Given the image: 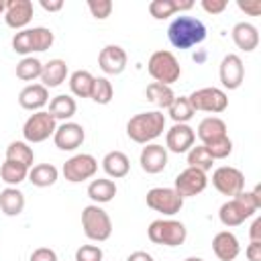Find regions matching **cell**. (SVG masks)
I'll list each match as a JSON object with an SVG mask.
<instances>
[{"label": "cell", "mask_w": 261, "mask_h": 261, "mask_svg": "<svg viewBox=\"0 0 261 261\" xmlns=\"http://www.w3.org/2000/svg\"><path fill=\"white\" fill-rule=\"evenodd\" d=\"M261 208V186L257 184L251 192H241L237 194L234 198L226 200L220 210H218V218L224 226L232 228V226H239L243 224L247 218L255 216L257 210Z\"/></svg>", "instance_id": "1"}, {"label": "cell", "mask_w": 261, "mask_h": 261, "mask_svg": "<svg viewBox=\"0 0 261 261\" xmlns=\"http://www.w3.org/2000/svg\"><path fill=\"white\" fill-rule=\"evenodd\" d=\"M206 33V24L200 18L188 14L175 16L167 27V39L175 49H192L204 43Z\"/></svg>", "instance_id": "2"}, {"label": "cell", "mask_w": 261, "mask_h": 261, "mask_svg": "<svg viewBox=\"0 0 261 261\" xmlns=\"http://www.w3.org/2000/svg\"><path fill=\"white\" fill-rule=\"evenodd\" d=\"M165 130V114L161 110L139 112L126 122V135L139 145H149Z\"/></svg>", "instance_id": "3"}, {"label": "cell", "mask_w": 261, "mask_h": 261, "mask_svg": "<svg viewBox=\"0 0 261 261\" xmlns=\"http://www.w3.org/2000/svg\"><path fill=\"white\" fill-rule=\"evenodd\" d=\"M55 41V35L51 29L47 27H33V29H22L18 33H14L12 37V49L14 53H20L24 57H29L31 53H41L51 49Z\"/></svg>", "instance_id": "4"}, {"label": "cell", "mask_w": 261, "mask_h": 261, "mask_svg": "<svg viewBox=\"0 0 261 261\" xmlns=\"http://www.w3.org/2000/svg\"><path fill=\"white\" fill-rule=\"evenodd\" d=\"M147 237L155 245L163 247H179L188 239V228L184 222L173 220V218H157L149 224Z\"/></svg>", "instance_id": "5"}, {"label": "cell", "mask_w": 261, "mask_h": 261, "mask_svg": "<svg viewBox=\"0 0 261 261\" xmlns=\"http://www.w3.org/2000/svg\"><path fill=\"white\" fill-rule=\"evenodd\" d=\"M147 71L149 75L157 82V84H163V86H171L179 80L181 75V65L177 61V57L167 51V49H159L155 51L149 61H147Z\"/></svg>", "instance_id": "6"}, {"label": "cell", "mask_w": 261, "mask_h": 261, "mask_svg": "<svg viewBox=\"0 0 261 261\" xmlns=\"http://www.w3.org/2000/svg\"><path fill=\"white\" fill-rule=\"evenodd\" d=\"M82 228L90 241L104 243L112 234V220L102 206L90 204L82 210Z\"/></svg>", "instance_id": "7"}, {"label": "cell", "mask_w": 261, "mask_h": 261, "mask_svg": "<svg viewBox=\"0 0 261 261\" xmlns=\"http://www.w3.org/2000/svg\"><path fill=\"white\" fill-rule=\"evenodd\" d=\"M194 112L200 110V112H210V114H220L228 108V96L224 90L220 88H214V86H206V88H200V90H194L190 96H188Z\"/></svg>", "instance_id": "8"}, {"label": "cell", "mask_w": 261, "mask_h": 261, "mask_svg": "<svg viewBox=\"0 0 261 261\" xmlns=\"http://www.w3.org/2000/svg\"><path fill=\"white\" fill-rule=\"evenodd\" d=\"M57 128V120L47 112V110H39L35 114H31L24 124H22V137L27 143H43L49 137H53Z\"/></svg>", "instance_id": "9"}, {"label": "cell", "mask_w": 261, "mask_h": 261, "mask_svg": "<svg viewBox=\"0 0 261 261\" xmlns=\"http://www.w3.org/2000/svg\"><path fill=\"white\" fill-rule=\"evenodd\" d=\"M147 206L163 216H173L184 208V198L173 188H151L147 192Z\"/></svg>", "instance_id": "10"}, {"label": "cell", "mask_w": 261, "mask_h": 261, "mask_svg": "<svg viewBox=\"0 0 261 261\" xmlns=\"http://www.w3.org/2000/svg\"><path fill=\"white\" fill-rule=\"evenodd\" d=\"M63 177L71 184H80V181H86L90 177L96 175L98 171V159L90 153H77L73 157H69L65 163H63Z\"/></svg>", "instance_id": "11"}, {"label": "cell", "mask_w": 261, "mask_h": 261, "mask_svg": "<svg viewBox=\"0 0 261 261\" xmlns=\"http://www.w3.org/2000/svg\"><path fill=\"white\" fill-rule=\"evenodd\" d=\"M212 186L222 196L234 198L237 194H241L245 190V175L241 169H237L232 165H222L212 171Z\"/></svg>", "instance_id": "12"}, {"label": "cell", "mask_w": 261, "mask_h": 261, "mask_svg": "<svg viewBox=\"0 0 261 261\" xmlns=\"http://www.w3.org/2000/svg\"><path fill=\"white\" fill-rule=\"evenodd\" d=\"M208 186V177L206 171H200L196 167H186L181 173H177L175 181H173V190L186 200V198H194L198 194H202Z\"/></svg>", "instance_id": "13"}, {"label": "cell", "mask_w": 261, "mask_h": 261, "mask_svg": "<svg viewBox=\"0 0 261 261\" xmlns=\"http://www.w3.org/2000/svg\"><path fill=\"white\" fill-rule=\"evenodd\" d=\"M218 77L224 90H237L241 88L243 80H245V65L243 59L237 53H228L222 57L220 67H218Z\"/></svg>", "instance_id": "14"}, {"label": "cell", "mask_w": 261, "mask_h": 261, "mask_svg": "<svg viewBox=\"0 0 261 261\" xmlns=\"http://www.w3.org/2000/svg\"><path fill=\"white\" fill-rule=\"evenodd\" d=\"M84 139H86L84 126L77 122H71V120L61 122L53 133V143L61 151H75L77 147H82Z\"/></svg>", "instance_id": "15"}, {"label": "cell", "mask_w": 261, "mask_h": 261, "mask_svg": "<svg viewBox=\"0 0 261 261\" xmlns=\"http://www.w3.org/2000/svg\"><path fill=\"white\" fill-rule=\"evenodd\" d=\"M196 143V130L190 124H173L165 133V149L171 153H188Z\"/></svg>", "instance_id": "16"}, {"label": "cell", "mask_w": 261, "mask_h": 261, "mask_svg": "<svg viewBox=\"0 0 261 261\" xmlns=\"http://www.w3.org/2000/svg\"><path fill=\"white\" fill-rule=\"evenodd\" d=\"M128 55L120 45H106L98 55V65L106 75H118L126 69Z\"/></svg>", "instance_id": "17"}, {"label": "cell", "mask_w": 261, "mask_h": 261, "mask_svg": "<svg viewBox=\"0 0 261 261\" xmlns=\"http://www.w3.org/2000/svg\"><path fill=\"white\" fill-rule=\"evenodd\" d=\"M33 18V2L31 0H8L4 8V20L10 29L22 31Z\"/></svg>", "instance_id": "18"}, {"label": "cell", "mask_w": 261, "mask_h": 261, "mask_svg": "<svg viewBox=\"0 0 261 261\" xmlns=\"http://www.w3.org/2000/svg\"><path fill=\"white\" fill-rule=\"evenodd\" d=\"M139 163L145 173H161L167 165V149L159 143H149L141 149Z\"/></svg>", "instance_id": "19"}, {"label": "cell", "mask_w": 261, "mask_h": 261, "mask_svg": "<svg viewBox=\"0 0 261 261\" xmlns=\"http://www.w3.org/2000/svg\"><path fill=\"white\" fill-rule=\"evenodd\" d=\"M18 104L24 110L39 112V110H43V106L49 104V90L43 84H29V86H24L20 90Z\"/></svg>", "instance_id": "20"}, {"label": "cell", "mask_w": 261, "mask_h": 261, "mask_svg": "<svg viewBox=\"0 0 261 261\" xmlns=\"http://www.w3.org/2000/svg\"><path fill=\"white\" fill-rule=\"evenodd\" d=\"M212 251L220 261H234L241 253L239 239L230 230H220L212 239Z\"/></svg>", "instance_id": "21"}, {"label": "cell", "mask_w": 261, "mask_h": 261, "mask_svg": "<svg viewBox=\"0 0 261 261\" xmlns=\"http://www.w3.org/2000/svg\"><path fill=\"white\" fill-rule=\"evenodd\" d=\"M230 35H232L234 45H237L241 51H245V53H251V51H255V49L259 47V31H257V27L251 24V22H245V20H243V22H237V24L232 27Z\"/></svg>", "instance_id": "22"}, {"label": "cell", "mask_w": 261, "mask_h": 261, "mask_svg": "<svg viewBox=\"0 0 261 261\" xmlns=\"http://www.w3.org/2000/svg\"><path fill=\"white\" fill-rule=\"evenodd\" d=\"M102 169L112 179L126 177L128 171H130V159L122 151H108L104 155V159H102Z\"/></svg>", "instance_id": "23"}, {"label": "cell", "mask_w": 261, "mask_h": 261, "mask_svg": "<svg viewBox=\"0 0 261 261\" xmlns=\"http://www.w3.org/2000/svg\"><path fill=\"white\" fill-rule=\"evenodd\" d=\"M196 135H198V139L202 141V145L214 143V141L226 137V122H224L220 116H206V118L200 120Z\"/></svg>", "instance_id": "24"}, {"label": "cell", "mask_w": 261, "mask_h": 261, "mask_svg": "<svg viewBox=\"0 0 261 261\" xmlns=\"http://www.w3.org/2000/svg\"><path fill=\"white\" fill-rule=\"evenodd\" d=\"M65 77H67V63L63 59H49L47 63H43V71L39 80L47 90L61 86Z\"/></svg>", "instance_id": "25"}, {"label": "cell", "mask_w": 261, "mask_h": 261, "mask_svg": "<svg viewBox=\"0 0 261 261\" xmlns=\"http://www.w3.org/2000/svg\"><path fill=\"white\" fill-rule=\"evenodd\" d=\"M194 6L192 0H186V2H179V0H153L149 4V12L155 20H163V18H169L173 16L175 12H181V10H190Z\"/></svg>", "instance_id": "26"}, {"label": "cell", "mask_w": 261, "mask_h": 261, "mask_svg": "<svg viewBox=\"0 0 261 261\" xmlns=\"http://www.w3.org/2000/svg\"><path fill=\"white\" fill-rule=\"evenodd\" d=\"M114 196H116V184L112 179H108V177L92 179L90 186H88V198L98 206L114 200Z\"/></svg>", "instance_id": "27"}, {"label": "cell", "mask_w": 261, "mask_h": 261, "mask_svg": "<svg viewBox=\"0 0 261 261\" xmlns=\"http://www.w3.org/2000/svg\"><path fill=\"white\" fill-rule=\"evenodd\" d=\"M55 120H63L67 122L69 118H73V114L77 112V104L75 98H71L69 94H59L55 98H51L49 102V110H47Z\"/></svg>", "instance_id": "28"}, {"label": "cell", "mask_w": 261, "mask_h": 261, "mask_svg": "<svg viewBox=\"0 0 261 261\" xmlns=\"http://www.w3.org/2000/svg\"><path fill=\"white\" fill-rule=\"evenodd\" d=\"M0 210L6 216H18L24 210V194L18 188H10L6 186L0 192Z\"/></svg>", "instance_id": "29"}, {"label": "cell", "mask_w": 261, "mask_h": 261, "mask_svg": "<svg viewBox=\"0 0 261 261\" xmlns=\"http://www.w3.org/2000/svg\"><path fill=\"white\" fill-rule=\"evenodd\" d=\"M57 177H59V171L53 163H39L29 169V181L37 188H49L57 181Z\"/></svg>", "instance_id": "30"}, {"label": "cell", "mask_w": 261, "mask_h": 261, "mask_svg": "<svg viewBox=\"0 0 261 261\" xmlns=\"http://www.w3.org/2000/svg\"><path fill=\"white\" fill-rule=\"evenodd\" d=\"M27 177H29V167L22 163H14V161L4 159V163L0 165V179L10 188H16Z\"/></svg>", "instance_id": "31"}, {"label": "cell", "mask_w": 261, "mask_h": 261, "mask_svg": "<svg viewBox=\"0 0 261 261\" xmlns=\"http://www.w3.org/2000/svg\"><path fill=\"white\" fill-rule=\"evenodd\" d=\"M145 96H147V100H149L151 104H155L157 108H169L171 102L175 100V94H173L171 86H163V84H157V82H153V84L147 86Z\"/></svg>", "instance_id": "32"}, {"label": "cell", "mask_w": 261, "mask_h": 261, "mask_svg": "<svg viewBox=\"0 0 261 261\" xmlns=\"http://www.w3.org/2000/svg\"><path fill=\"white\" fill-rule=\"evenodd\" d=\"M94 86V75L88 69H77L69 75V90L77 98H90Z\"/></svg>", "instance_id": "33"}, {"label": "cell", "mask_w": 261, "mask_h": 261, "mask_svg": "<svg viewBox=\"0 0 261 261\" xmlns=\"http://www.w3.org/2000/svg\"><path fill=\"white\" fill-rule=\"evenodd\" d=\"M6 159L14 161V163H22V165H27L31 169L33 161H35V153H33V149H31V145L27 141H12L6 147Z\"/></svg>", "instance_id": "34"}, {"label": "cell", "mask_w": 261, "mask_h": 261, "mask_svg": "<svg viewBox=\"0 0 261 261\" xmlns=\"http://www.w3.org/2000/svg\"><path fill=\"white\" fill-rule=\"evenodd\" d=\"M167 112L175 124H188V120H192V116H194V108H192L188 96H179V98L175 96V100L171 102Z\"/></svg>", "instance_id": "35"}, {"label": "cell", "mask_w": 261, "mask_h": 261, "mask_svg": "<svg viewBox=\"0 0 261 261\" xmlns=\"http://www.w3.org/2000/svg\"><path fill=\"white\" fill-rule=\"evenodd\" d=\"M41 71H43V63H41V59H37L33 55L22 57L16 63V77L22 82H33V80L41 77Z\"/></svg>", "instance_id": "36"}, {"label": "cell", "mask_w": 261, "mask_h": 261, "mask_svg": "<svg viewBox=\"0 0 261 261\" xmlns=\"http://www.w3.org/2000/svg\"><path fill=\"white\" fill-rule=\"evenodd\" d=\"M90 98L96 102V104H110L112 98H114V88L110 84L108 77H94V86H92V94Z\"/></svg>", "instance_id": "37"}, {"label": "cell", "mask_w": 261, "mask_h": 261, "mask_svg": "<svg viewBox=\"0 0 261 261\" xmlns=\"http://www.w3.org/2000/svg\"><path fill=\"white\" fill-rule=\"evenodd\" d=\"M214 165V159L208 155L204 145H196L188 151V167H196L200 171H210Z\"/></svg>", "instance_id": "38"}, {"label": "cell", "mask_w": 261, "mask_h": 261, "mask_svg": "<svg viewBox=\"0 0 261 261\" xmlns=\"http://www.w3.org/2000/svg\"><path fill=\"white\" fill-rule=\"evenodd\" d=\"M206 147V151H208V155L216 161V159H226L230 153H232V141L228 139V135L226 137H222V139H218V141H214V143H208V145H204Z\"/></svg>", "instance_id": "39"}, {"label": "cell", "mask_w": 261, "mask_h": 261, "mask_svg": "<svg viewBox=\"0 0 261 261\" xmlns=\"http://www.w3.org/2000/svg\"><path fill=\"white\" fill-rule=\"evenodd\" d=\"M88 8H90V12H92L94 18L104 20L112 12V2L110 0H88Z\"/></svg>", "instance_id": "40"}, {"label": "cell", "mask_w": 261, "mask_h": 261, "mask_svg": "<svg viewBox=\"0 0 261 261\" xmlns=\"http://www.w3.org/2000/svg\"><path fill=\"white\" fill-rule=\"evenodd\" d=\"M104 253L98 245H82L75 251V261H102Z\"/></svg>", "instance_id": "41"}, {"label": "cell", "mask_w": 261, "mask_h": 261, "mask_svg": "<svg viewBox=\"0 0 261 261\" xmlns=\"http://www.w3.org/2000/svg\"><path fill=\"white\" fill-rule=\"evenodd\" d=\"M29 261H59V259H57V253H55L53 249H49V247H39V249H35V251L31 253Z\"/></svg>", "instance_id": "42"}, {"label": "cell", "mask_w": 261, "mask_h": 261, "mask_svg": "<svg viewBox=\"0 0 261 261\" xmlns=\"http://www.w3.org/2000/svg\"><path fill=\"white\" fill-rule=\"evenodd\" d=\"M208 14H220V12H224L226 10V6H228V2L226 0H202V4H200Z\"/></svg>", "instance_id": "43"}, {"label": "cell", "mask_w": 261, "mask_h": 261, "mask_svg": "<svg viewBox=\"0 0 261 261\" xmlns=\"http://www.w3.org/2000/svg\"><path fill=\"white\" fill-rule=\"evenodd\" d=\"M237 6L245 12V14H249V16H259L261 14V0H239L237 2Z\"/></svg>", "instance_id": "44"}, {"label": "cell", "mask_w": 261, "mask_h": 261, "mask_svg": "<svg viewBox=\"0 0 261 261\" xmlns=\"http://www.w3.org/2000/svg\"><path fill=\"white\" fill-rule=\"evenodd\" d=\"M245 255H247L249 261H261V243L251 241L247 245V249H245Z\"/></svg>", "instance_id": "45"}, {"label": "cell", "mask_w": 261, "mask_h": 261, "mask_svg": "<svg viewBox=\"0 0 261 261\" xmlns=\"http://www.w3.org/2000/svg\"><path fill=\"white\" fill-rule=\"evenodd\" d=\"M39 4H41V8L47 10V12H59V10L63 8V0H41Z\"/></svg>", "instance_id": "46"}, {"label": "cell", "mask_w": 261, "mask_h": 261, "mask_svg": "<svg viewBox=\"0 0 261 261\" xmlns=\"http://www.w3.org/2000/svg\"><path fill=\"white\" fill-rule=\"evenodd\" d=\"M249 237H251V241L261 243V216H257V218L253 220V224H251V228H249Z\"/></svg>", "instance_id": "47"}, {"label": "cell", "mask_w": 261, "mask_h": 261, "mask_svg": "<svg viewBox=\"0 0 261 261\" xmlns=\"http://www.w3.org/2000/svg\"><path fill=\"white\" fill-rule=\"evenodd\" d=\"M126 261H155L153 255H149L147 251H135L126 257Z\"/></svg>", "instance_id": "48"}, {"label": "cell", "mask_w": 261, "mask_h": 261, "mask_svg": "<svg viewBox=\"0 0 261 261\" xmlns=\"http://www.w3.org/2000/svg\"><path fill=\"white\" fill-rule=\"evenodd\" d=\"M4 8H6V2H4V0H0V14H4Z\"/></svg>", "instance_id": "49"}, {"label": "cell", "mask_w": 261, "mask_h": 261, "mask_svg": "<svg viewBox=\"0 0 261 261\" xmlns=\"http://www.w3.org/2000/svg\"><path fill=\"white\" fill-rule=\"evenodd\" d=\"M184 261H204L202 257H188V259H184Z\"/></svg>", "instance_id": "50"}]
</instances>
